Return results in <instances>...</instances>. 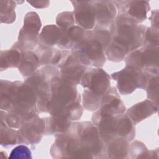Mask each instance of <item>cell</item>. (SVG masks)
Here are the masks:
<instances>
[{
	"label": "cell",
	"instance_id": "1",
	"mask_svg": "<svg viewBox=\"0 0 159 159\" xmlns=\"http://www.w3.org/2000/svg\"><path fill=\"white\" fill-rule=\"evenodd\" d=\"M9 90L10 111L24 117L34 114L37 98L28 84L11 83Z\"/></svg>",
	"mask_w": 159,
	"mask_h": 159
},
{
	"label": "cell",
	"instance_id": "2",
	"mask_svg": "<svg viewBox=\"0 0 159 159\" xmlns=\"http://www.w3.org/2000/svg\"><path fill=\"white\" fill-rule=\"evenodd\" d=\"M51 155L55 158H93L92 154L82 146L78 138L61 135L51 147Z\"/></svg>",
	"mask_w": 159,
	"mask_h": 159
},
{
	"label": "cell",
	"instance_id": "3",
	"mask_svg": "<svg viewBox=\"0 0 159 159\" xmlns=\"http://www.w3.org/2000/svg\"><path fill=\"white\" fill-rule=\"evenodd\" d=\"M105 46L97 38L82 40L78 43L76 58L83 65L101 66L105 62Z\"/></svg>",
	"mask_w": 159,
	"mask_h": 159
},
{
	"label": "cell",
	"instance_id": "4",
	"mask_svg": "<svg viewBox=\"0 0 159 159\" xmlns=\"http://www.w3.org/2000/svg\"><path fill=\"white\" fill-rule=\"evenodd\" d=\"M117 81V86L122 94H129L135 90L137 88H144L147 82L145 75L140 70L129 66L112 75Z\"/></svg>",
	"mask_w": 159,
	"mask_h": 159
},
{
	"label": "cell",
	"instance_id": "5",
	"mask_svg": "<svg viewBox=\"0 0 159 159\" xmlns=\"http://www.w3.org/2000/svg\"><path fill=\"white\" fill-rule=\"evenodd\" d=\"M78 139L82 146L88 150L94 158L102 157L104 147L97 129L91 124H80L78 129Z\"/></svg>",
	"mask_w": 159,
	"mask_h": 159
},
{
	"label": "cell",
	"instance_id": "6",
	"mask_svg": "<svg viewBox=\"0 0 159 159\" xmlns=\"http://www.w3.org/2000/svg\"><path fill=\"white\" fill-rule=\"evenodd\" d=\"M124 20L122 19L117 23V34L113 40L122 44L130 51L140 45L144 34L134 22Z\"/></svg>",
	"mask_w": 159,
	"mask_h": 159
},
{
	"label": "cell",
	"instance_id": "7",
	"mask_svg": "<svg viewBox=\"0 0 159 159\" xmlns=\"http://www.w3.org/2000/svg\"><path fill=\"white\" fill-rule=\"evenodd\" d=\"M45 129V121L35 114L25 117L19 131L21 143L34 144L39 142Z\"/></svg>",
	"mask_w": 159,
	"mask_h": 159
},
{
	"label": "cell",
	"instance_id": "8",
	"mask_svg": "<svg viewBox=\"0 0 159 159\" xmlns=\"http://www.w3.org/2000/svg\"><path fill=\"white\" fill-rule=\"evenodd\" d=\"M158 47H146L133 52L126 59L127 66L139 70L158 68Z\"/></svg>",
	"mask_w": 159,
	"mask_h": 159
},
{
	"label": "cell",
	"instance_id": "9",
	"mask_svg": "<svg viewBox=\"0 0 159 159\" xmlns=\"http://www.w3.org/2000/svg\"><path fill=\"white\" fill-rule=\"evenodd\" d=\"M81 84L98 96L104 94L110 86L109 76L101 68H91L84 71Z\"/></svg>",
	"mask_w": 159,
	"mask_h": 159
},
{
	"label": "cell",
	"instance_id": "10",
	"mask_svg": "<svg viewBox=\"0 0 159 159\" xmlns=\"http://www.w3.org/2000/svg\"><path fill=\"white\" fill-rule=\"evenodd\" d=\"M41 27L40 19L35 12H29L24 18V24L19 32V40L27 48H33L37 42V35Z\"/></svg>",
	"mask_w": 159,
	"mask_h": 159
},
{
	"label": "cell",
	"instance_id": "11",
	"mask_svg": "<svg viewBox=\"0 0 159 159\" xmlns=\"http://www.w3.org/2000/svg\"><path fill=\"white\" fill-rule=\"evenodd\" d=\"M50 89L52 96L67 105L76 102L78 93L75 84L63 78H55L51 83Z\"/></svg>",
	"mask_w": 159,
	"mask_h": 159
},
{
	"label": "cell",
	"instance_id": "12",
	"mask_svg": "<svg viewBox=\"0 0 159 159\" xmlns=\"http://www.w3.org/2000/svg\"><path fill=\"white\" fill-rule=\"evenodd\" d=\"M94 124L101 139L107 143L116 135V117L101 114L99 111L93 116Z\"/></svg>",
	"mask_w": 159,
	"mask_h": 159
},
{
	"label": "cell",
	"instance_id": "13",
	"mask_svg": "<svg viewBox=\"0 0 159 159\" xmlns=\"http://www.w3.org/2000/svg\"><path fill=\"white\" fill-rule=\"evenodd\" d=\"M76 58L70 57L61 67V78L75 85L79 83L85 71L84 66Z\"/></svg>",
	"mask_w": 159,
	"mask_h": 159
},
{
	"label": "cell",
	"instance_id": "14",
	"mask_svg": "<svg viewBox=\"0 0 159 159\" xmlns=\"http://www.w3.org/2000/svg\"><path fill=\"white\" fill-rule=\"evenodd\" d=\"M158 111V106L151 100H145L134 105L127 111V116L134 123H138Z\"/></svg>",
	"mask_w": 159,
	"mask_h": 159
},
{
	"label": "cell",
	"instance_id": "15",
	"mask_svg": "<svg viewBox=\"0 0 159 159\" xmlns=\"http://www.w3.org/2000/svg\"><path fill=\"white\" fill-rule=\"evenodd\" d=\"M101 107L99 112L101 114L113 116L115 114L123 113L125 107L114 91L106 93L101 98Z\"/></svg>",
	"mask_w": 159,
	"mask_h": 159
},
{
	"label": "cell",
	"instance_id": "16",
	"mask_svg": "<svg viewBox=\"0 0 159 159\" xmlns=\"http://www.w3.org/2000/svg\"><path fill=\"white\" fill-rule=\"evenodd\" d=\"M75 19L77 24L84 29H92L96 20L94 9L91 5H78L75 12Z\"/></svg>",
	"mask_w": 159,
	"mask_h": 159
},
{
	"label": "cell",
	"instance_id": "17",
	"mask_svg": "<svg viewBox=\"0 0 159 159\" xmlns=\"http://www.w3.org/2000/svg\"><path fill=\"white\" fill-rule=\"evenodd\" d=\"M129 145L126 139L124 138L114 139L109 142L104 152L106 158H125L128 157Z\"/></svg>",
	"mask_w": 159,
	"mask_h": 159
},
{
	"label": "cell",
	"instance_id": "18",
	"mask_svg": "<svg viewBox=\"0 0 159 159\" xmlns=\"http://www.w3.org/2000/svg\"><path fill=\"white\" fill-rule=\"evenodd\" d=\"M61 30V29H60ZM61 34L58 41L60 46L69 48L79 43L84 37L83 29L78 26H72L67 30H61Z\"/></svg>",
	"mask_w": 159,
	"mask_h": 159
},
{
	"label": "cell",
	"instance_id": "19",
	"mask_svg": "<svg viewBox=\"0 0 159 159\" xmlns=\"http://www.w3.org/2000/svg\"><path fill=\"white\" fill-rule=\"evenodd\" d=\"M70 120L64 116H52L51 117L47 118L45 122L47 133L50 134H61L65 133L70 126Z\"/></svg>",
	"mask_w": 159,
	"mask_h": 159
},
{
	"label": "cell",
	"instance_id": "20",
	"mask_svg": "<svg viewBox=\"0 0 159 159\" xmlns=\"http://www.w3.org/2000/svg\"><path fill=\"white\" fill-rule=\"evenodd\" d=\"M133 122L127 115L116 117V134L125 139L132 140L134 136Z\"/></svg>",
	"mask_w": 159,
	"mask_h": 159
},
{
	"label": "cell",
	"instance_id": "21",
	"mask_svg": "<svg viewBox=\"0 0 159 159\" xmlns=\"http://www.w3.org/2000/svg\"><path fill=\"white\" fill-rule=\"evenodd\" d=\"M39 63V60L35 54L31 52H24L18 66L19 71L24 76L32 75L37 69Z\"/></svg>",
	"mask_w": 159,
	"mask_h": 159
},
{
	"label": "cell",
	"instance_id": "22",
	"mask_svg": "<svg viewBox=\"0 0 159 159\" xmlns=\"http://www.w3.org/2000/svg\"><path fill=\"white\" fill-rule=\"evenodd\" d=\"M61 34V30L58 27L55 25H48L43 27L39 38L43 45L52 46L58 43Z\"/></svg>",
	"mask_w": 159,
	"mask_h": 159
},
{
	"label": "cell",
	"instance_id": "23",
	"mask_svg": "<svg viewBox=\"0 0 159 159\" xmlns=\"http://www.w3.org/2000/svg\"><path fill=\"white\" fill-rule=\"evenodd\" d=\"M22 57V53L18 50L3 51L1 55V68L6 69L9 67L19 66Z\"/></svg>",
	"mask_w": 159,
	"mask_h": 159
},
{
	"label": "cell",
	"instance_id": "24",
	"mask_svg": "<svg viewBox=\"0 0 159 159\" xmlns=\"http://www.w3.org/2000/svg\"><path fill=\"white\" fill-rule=\"evenodd\" d=\"M1 144L4 147H7L21 143L19 132L7 128L1 122Z\"/></svg>",
	"mask_w": 159,
	"mask_h": 159
},
{
	"label": "cell",
	"instance_id": "25",
	"mask_svg": "<svg viewBox=\"0 0 159 159\" xmlns=\"http://www.w3.org/2000/svg\"><path fill=\"white\" fill-rule=\"evenodd\" d=\"M148 6L145 1L133 2L129 7V14L138 22L143 21L147 18Z\"/></svg>",
	"mask_w": 159,
	"mask_h": 159
},
{
	"label": "cell",
	"instance_id": "26",
	"mask_svg": "<svg viewBox=\"0 0 159 159\" xmlns=\"http://www.w3.org/2000/svg\"><path fill=\"white\" fill-rule=\"evenodd\" d=\"M114 10L111 6L107 5H98L96 10H95L98 20L102 24H106L111 21L114 16H115L116 12Z\"/></svg>",
	"mask_w": 159,
	"mask_h": 159
},
{
	"label": "cell",
	"instance_id": "27",
	"mask_svg": "<svg viewBox=\"0 0 159 159\" xmlns=\"http://www.w3.org/2000/svg\"><path fill=\"white\" fill-rule=\"evenodd\" d=\"M147 97L152 101L158 102V76L152 77L147 82Z\"/></svg>",
	"mask_w": 159,
	"mask_h": 159
},
{
	"label": "cell",
	"instance_id": "28",
	"mask_svg": "<svg viewBox=\"0 0 159 159\" xmlns=\"http://www.w3.org/2000/svg\"><path fill=\"white\" fill-rule=\"evenodd\" d=\"M100 96H98L91 93L89 91H85L83 94V103L86 109L88 110H95L96 109L99 103Z\"/></svg>",
	"mask_w": 159,
	"mask_h": 159
},
{
	"label": "cell",
	"instance_id": "29",
	"mask_svg": "<svg viewBox=\"0 0 159 159\" xmlns=\"http://www.w3.org/2000/svg\"><path fill=\"white\" fill-rule=\"evenodd\" d=\"M57 24L61 30H67L73 26L74 20L71 12H63L59 14L57 18Z\"/></svg>",
	"mask_w": 159,
	"mask_h": 159
},
{
	"label": "cell",
	"instance_id": "30",
	"mask_svg": "<svg viewBox=\"0 0 159 159\" xmlns=\"http://www.w3.org/2000/svg\"><path fill=\"white\" fill-rule=\"evenodd\" d=\"M144 42L146 47H158V29L150 28L144 34Z\"/></svg>",
	"mask_w": 159,
	"mask_h": 159
},
{
	"label": "cell",
	"instance_id": "31",
	"mask_svg": "<svg viewBox=\"0 0 159 159\" xmlns=\"http://www.w3.org/2000/svg\"><path fill=\"white\" fill-rule=\"evenodd\" d=\"M147 151V148L143 143L136 141L132 144L130 147H129L128 155L132 158H141Z\"/></svg>",
	"mask_w": 159,
	"mask_h": 159
},
{
	"label": "cell",
	"instance_id": "32",
	"mask_svg": "<svg viewBox=\"0 0 159 159\" xmlns=\"http://www.w3.org/2000/svg\"><path fill=\"white\" fill-rule=\"evenodd\" d=\"M31 152L29 148L23 145L14 148L10 153L9 158H32Z\"/></svg>",
	"mask_w": 159,
	"mask_h": 159
},
{
	"label": "cell",
	"instance_id": "33",
	"mask_svg": "<svg viewBox=\"0 0 159 159\" xmlns=\"http://www.w3.org/2000/svg\"><path fill=\"white\" fill-rule=\"evenodd\" d=\"M24 119V117L20 116V114L14 112H12L6 116L5 120L9 127L13 128H18L20 127Z\"/></svg>",
	"mask_w": 159,
	"mask_h": 159
},
{
	"label": "cell",
	"instance_id": "34",
	"mask_svg": "<svg viewBox=\"0 0 159 159\" xmlns=\"http://www.w3.org/2000/svg\"><path fill=\"white\" fill-rule=\"evenodd\" d=\"M141 158H158V149L151 151H147L141 157Z\"/></svg>",
	"mask_w": 159,
	"mask_h": 159
}]
</instances>
